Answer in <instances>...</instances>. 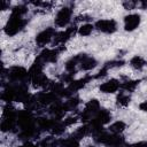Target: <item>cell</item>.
I'll return each instance as SVG.
<instances>
[{
	"label": "cell",
	"instance_id": "cell-18",
	"mask_svg": "<svg viewBox=\"0 0 147 147\" xmlns=\"http://www.w3.org/2000/svg\"><path fill=\"white\" fill-rule=\"evenodd\" d=\"M138 109L142 113H147V98L138 103Z\"/></svg>",
	"mask_w": 147,
	"mask_h": 147
},
{
	"label": "cell",
	"instance_id": "cell-8",
	"mask_svg": "<svg viewBox=\"0 0 147 147\" xmlns=\"http://www.w3.org/2000/svg\"><path fill=\"white\" fill-rule=\"evenodd\" d=\"M141 14L138 11L133 13H127L126 15L123 16V30L127 33H132L136 30L139 29L141 25Z\"/></svg>",
	"mask_w": 147,
	"mask_h": 147
},
{
	"label": "cell",
	"instance_id": "cell-5",
	"mask_svg": "<svg viewBox=\"0 0 147 147\" xmlns=\"http://www.w3.org/2000/svg\"><path fill=\"white\" fill-rule=\"evenodd\" d=\"M64 49H65V46H62V47H46V48L39 49V53L36 57L38 60H40L45 65H48V64H54L55 65Z\"/></svg>",
	"mask_w": 147,
	"mask_h": 147
},
{
	"label": "cell",
	"instance_id": "cell-6",
	"mask_svg": "<svg viewBox=\"0 0 147 147\" xmlns=\"http://www.w3.org/2000/svg\"><path fill=\"white\" fill-rule=\"evenodd\" d=\"M94 28L95 31L102 34L111 36L118 31V22L115 18L107 17V18H98L94 21Z\"/></svg>",
	"mask_w": 147,
	"mask_h": 147
},
{
	"label": "cell",
	"instance_id": "cell-14",
	"mask_svg": "<svg viewBox=\"0 0 147 147\" xmlns=\"http://www.w3.org/2000/svg\"><path fill=\"white\" fill-rule=\"evenodd\" d=\"M127 129V123L123 119H115L108 126L107 130L113 134H123Z\"/></svg>",
	"mask_w": 147,
	"mask_h": 147
},
{
	"label": "cell",
	"instance_id": "cell-2",
	"mask_svg": "<svg viewBox=\"0 0 147 147\" xmlns=\"http://www.w3.org/2000/svg\"><path fill=\"white\" fill-rule=\"evenodd\" d=\"M74 7L70 5H63L56 9L53 18L54 26L59 30H64L74 23Z\"/></svg>",
	"mask_w": 147,
	"mask_h": 147
},
{
	"label": "cell",
	"instance_id": "cell-11",
	"mask_svg": "<svg viewBox=\"0 0 147 147\" xmlns=\"http://www.w3.org/2000/svg\"><path fill=\"white\" fill-rule=\"evenodd\" d=\"M132 101V94L125 92V91H119L116 95H115V100H114V103H115V107L118 108V109H125L130 106Z\"/></svg>",
	"mask_w": 147,
	"mask_h": 147
},
{
	"label": "cell",
	"instance_id": "cell-1",
	"mask_svg": "<svg viewBox=\"0 0 147 147\" xmlns=\"http://www.w3.org/2000/svg\"><path fill=\"white\" fill-rule=\"evenodd\" d=\"M28 22H29L28 17L17 16V15L9 13L8 18L6 20V22L3 23V26H2V33L9 38L16 37L24 31V29L28 25Z\"/></svg>",
	"mask_w": 147,
	"mask_h": 147
},
{
	"label": "cell",
	"instance_id": "cell-16",
	"mask_svg": "<svg viewBox=\"0 0 147 147\" xmlns=\"http://www.w3.org/2000/svg\"><path fill=\"white\" fill-rule=\"evenodd\" d=\"M124 10L127 13H133L136 9H138V1L137 0H124L121 2Z\"/></svg>",
	"mask_w": 147,
	"mask_h": 147
},
{
	"label": "cell",
	"instance_id": "cell-17",
	"mask_svg": "<svg viewBox=\"0 0 147 147\" xmlns=\"http://www.w3.org/2000/svg\"><path fill=\"white\" fill-rule=\"evenodd\" d=\"M124 147H147V140H139L134 142H126Z\"/></svg>",
	"mask_w": 147,
	"mask_h": 147
},
{
	"label": "cell",
	"instance_id": "cell-10",
	"mask_svg": "<svg viewBox=\"0 0 147 147\" xmlns=\"http://www.w3.org/2000/svg\"><path fill=\"white\" fill-rule=\"evenodd\" d=\"M79 57H80V54L78 53L67 59L63 64V69H64L63 72H67L71 76H75L77 72H79Z\"/></svg>",
	"mask_w": 147,
	"mask_h": 147
},
{
	"label": "cell",
	"instance_id": "cell-7",
	"mask_svg": "<svg viewBox=\"0 0 147 147\" xmlns=\"http://www.w3.org/2000/svg\"><path fill=\"white\" fill-rule=\"evenodd\" d=\"M121 85H122V82L119 78L110 77L100 82L98 90L101 94H105V95H116L121 91Z\"/></svg>",
	"mask_w": 147,
	"mask_h": 147
},
{
	"label": "cell",
	"instance_id": "cell-15",
	"mask_svg": "<svg viewBox=\"0 0 147 147\" xmlns=\"http://www.w3.org/2000/svg\"><path fill=\"white\" fill-rule=\"evenodd\" d=\"M121 82H122L121 90L132 94L133 92H136V90L139 86L141 79H133V78H130V77H125L124 79H121Z\"/></svg>",
	"mask_w": 147,
	"mask_h": 147
},
{
	"label": "cell",
	"instance_id": "cell-4",
	"mask_svg": "<svg viewBox=\"0 0 147 147\" xmlns=\"http://www.w3.org/2000/svg\"><path fill=\"white\" fill-rule=\"evenodd\" d=\"M56 32H57V29L55 26H46V28L41 29L34 36V39H33L34 46L39 49L51 47L54 41Z\"/></svg>",
	"mask_w": 147,
	"mask_h": 147
},
{
	"label": "cell",
	"instance_id": "cell-19",
	"mask_svg": "<svg viewBox=\"0 0 147 147\" xmlns=\"http://www.w3.org/2000/svg\"><path fill=\"white\" fill-rule=\"evenodd\" d=\"M82 147H100V146H98L96 144H94V142L92 141V142H88V144H86V145H83V144H82Z\"/></svg>",
	"mask_w": 147,
	"mask_h": 147
},
{
	"label": "cell",
	"instance_id": "cell-9",
	"mask_svg": "<svg viewBox=\"0 0 147 147\" xmlns=\"http://www.w3.org/2000/svg\"><path fill=\"white\" fill-rule=\"evenodd\" d=\"M80 57H79V71L83 72H91L93 70H95L99 65V61L96 60L95 56L87 54V53H79Z\"/></svg>",
	"mask_w": 147,
	"mask_h": 147
},
{
	"label": "cell",
	"instance_id": "cell-12",
	"mask_svg": "<svg viewBox=\"0 0 147 147\" xmlns=\"http://www.w3.org/2000/svg\"><path fill=\"white\" fill-rule=\"evenodd\" d=\"M129 67L137 72H141L147 68V60L139 54H136L130 57L129 60Z\"/></svg>",
	"mask_w": 147,
	"mask_h": 147
},
{
	"label": "cell",
	"instance_id": "cell-3",
	"mask_svg": "<svg viewBox=\"0 0 147 147\" xmlns=\"http://www.w3.org/2000/svg\"><path fill=\"white\" fill-rule=\"evenodd\" d=\"M101 108H102V102L99 99L91 98L90 100H87L80 107V109L78 111L82 123H88V122H91L95 117V115L100 111Z\"/></svg>",
	"mask_w": 147,
	"mask_h": 147
},
{
	"label": "cell",
	"instance_id": "cell-13",
	"mask_svg": "<svg viewBox=\"0 0 147 147\" xmlns=\"http://www.w3.org/2000/svg\"><path fill=\"white\" fill-rule=\"evenodd\" d=\"M95 31L94 28V22H85V23H80L77 24V36L82 37V38H86V37H91Z\"/></svg>",
	"mask_w": 147,
	"mask_h": 147
}]
</instances>
